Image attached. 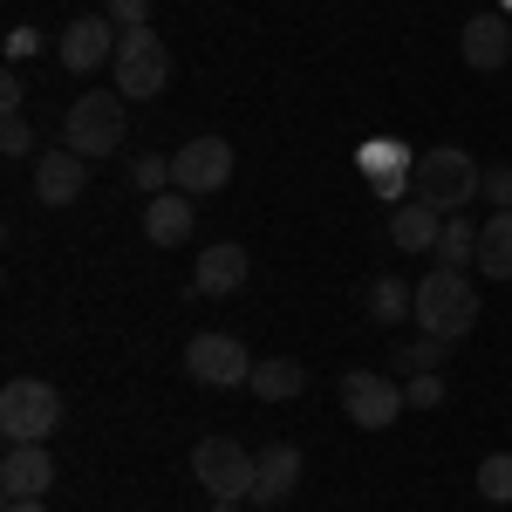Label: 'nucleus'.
<instances>
[{"instance_id":"obj_1","label":"nucleus","mask_w":512,"mask_h":512,"mask_svg":"<svg viewBox=\"0 0 512 512\" xmlns=\"http://www.w3.org/2000/svg\"><path fill=\"white\" fill-rule=\"evenodd\" d=\"M478 287L472 274H458V267H431V274L417 280V308H410V321L424 328V335H437V342H465L478 328Z\"/></svg>"},{"instance_id":"obj_2","label":"nucleus","mask_w":512,"mask_h":512,"mask_svg":"<svg viewBox=\"0 0 512 512\" xmlns=\"http://www.w3.org/2000/svg\"><path fill=\"white\" fill-rule=\"evenodd\" d=\"M478 192H485V171H478L472 151H458V144L417 151V185H410V198H424V205H437L451 219V212L478 205Z\"/></svg>"},{"instance_id":"obj_3","label":"nucleus","mask_w":512,"mask_h":512,"mask_svg":"<svg viewBox=\"0 0 512 512\" xmlns=\"http://www.w3.org/2000/svg\"><path fill=\"white\" fill-rule=\"evenodd\" d=\"M110 76H117V96H123V103H158L164 89H171V48H164L151 28H123Z\"/></svg>"},{"instance_id":"obj_4","label":"nucleus","mask_w":512,"mask_h":512,"mask_svg":"<svg viewBox=\"0 0 512 512\" xmlns=\"http://www.w3.org/2000/svg\"><path fill=\"white\" fill-rule=\"evenodd\" d=\"M123 130H130V110H123L117 89H89L69 103V117H62V144L82 151V158H110L123 144Z\"/></svg>"},{"instance_id":"obj_5","label":"nucleus","mask_w":512,"mask_h":512,"mask_svg":"<svg viewBox=\"0 0 512 512\" xmlns=\"http://www.w3.org/2000/svg\"><path fill=\"white\" fill-rule=\"evenodd\" d=\"M55 424H62V390H55V383L14 376V383L0 390V431H7V444H48Z\"/></svg>"},{"instance_id":"obj_6","label":"nucleus","mask_w":512,"mask_h":512,"mask_svg":"<svg viewBox=\"0 0 512 512\" xmlns=\"http://www.w3.org/2000/svg\"><path fill=\"white\" fill-rule=\"evenodd\" d=\"M253 472H260V458L233 437H198L192 444V478L212 499H253Z\"/></svg>"},{"instance_id":"obj_7","label":"nucleus","mask_w":512,"mask_h":512,"mask_svg":"<svg viewBox=\"0 0 512 512\" xmlns=\"http://www.w3.org/2000/svg\"><path fill=\"white\" fill-rule=\"evenodd\" d=\"M335 396H342L349 424H362V431H390L396 417L410 410V403H403V383H390L383 369H342Z\"/></svg>"},{"instance_id":"obj_8","label":"nucleus","mask_w":512,"mask_h":512,"mask_svg":"<svg viewBox=\"0 0 512 512\" xmlns=\"http://www.w3.org/2000/svg\"><path fill=\"white\" fill-rule=\"evenodd\" d=\"M355 164H362L369 192L383 198V205H403L410 185H417V151H410V144H396V137H369V144L355 151Z\"/></svg>"},{"instance_id":"obj_9","label":"nucleus","mask_w":512,"mask_h":512,"mask_svg":"<svg viewBox=\"0 0 512 512\" xmlns=\"http://www.w3.org/2000/svg\"><path fill=\"white\" fill-rule=\"evenodd\" d=\"M117 41H123V28L110 14H76V21L62 28V41H55V55H62V69L96 76L103 62H117Z\"/></svg>"},{"instance_id":"obj_10","label":"nucleus","mask_w":512,"mask_h":512,"mask_svg":"<svg viewBox=\"0 0 512 512\" xmlns=\"http://www.w3.org/2000/svg\"><path fill=\"white\" fill-rule=\"evenodd\" d=\"M233 178V144L226 137H192L185 151H171V185L192 198H212Z\"/></svg>"},{"instance_id":"obj_11","label":"nucleus","mask_w":512,"mask_h":512,"mask_svg":"<svg viewBox=\"0 0 512 512\" xmlns=\"http://www.w3.org/2000/svg\"><path fill=\"white\" fill-rule=\"evenodd\" d=\"M185 369H192L205 390H233V383L253 376V355H246L239 335H192L185 342Z\"/></svg>"},{"instance_id":"obj_12","label":"nucleus","mask_w":512,"mask_h":512,"mask_svg":"<svg viewBox=\"0 0 512 512\" xmlns=\"http://www.w3.org/2000/svg\"><path fill=\"white\" fill-rule=\"evenodd\" d=\"M458 55H465V69H478V76L506 69V62H512L506 14H499V7H492V14H472V21H465V35H458Z\"/></svg>"},{"instance_id":"obj_13","label":"nucleus","mask_w":512,"mask_h":512,"mask_svg":"<svg viewBox=\"0 0 512 512\" xmlns=\"http://www.w3.org/2000/svg\"><path fill=\"white\" fill-rule=\"evenodd\" d=\"M48 485H55L48 444H7V458H0V492H7V499H48Z\"/></svg>"},{"instance_id":"obj_14","label":"nucleus","mask_w":512,"mask_h":512,"mask_svg":"<svg viewBox=\"0 0 512 512\" xmlns=\"http://www.w3.org/2000/svg\"><path fill=\"white\" fill-rule=\"evenodd\" d=\"M82 185H89V158L82 151H41L35 158V198L41 205H76L82 198Z\"/></svg>"},{"instance_id":"obj_15","label":"nucleus","mask_w":512,"mask_h":512,"mask_svg":"<svg viewBox=\"0 0 512 512\" xmlns=\"http://www.w3.org/2000/svg\"><path fill=\"white\" fill-rule=\"evenodd\" d=\"M192 226H198V198L178 192V185L144 205V239H151V246H185V239H192Z\"/></svg>"},{"instance_id":"obj_16","label":"nucleus","mask_w":512,"mask_h":512,"mask_svg":"<svg viewBox=\"0 0 512 512\" xmlns=\"http://www.w3.org/2000/svg\"><path fill=\"white\" fill-rule=\"evenodd\" d=\"M192 287L198 294H239L246 287V246H233V239H219V246H205L198 253V267H192Z\"/></svg>"},{"instance_id":"obj_17","label":"nucleus","mask_w":512,"mask_h":512,"mask_svg":"<svg viewBox=\"0 0 512 512\" xmlns=\"http://www.w3.org/2000/svg\"><path fill=\"white\" fill-rule=\"evenodd\" d=\"M294 485H301V444H267L260 472H253V499L280 506V499H294Z\"/></svg>"},{"instance_id":"obj_18","label":"nucleus","mask_w":512,"mask_h":512,"mask_svg":"<svg viewBox=\"0 0 512 512\" xmlns=\"http://www.w3.org/2000/svg\"><path fill=\"white\" fill-rule=\"evenodd\" d=\"M437 233H444V212H437V205H424V198L390 205V239L403 253H437Z\"/></svg>"},{"instance_id":"obj_19","label":"nucleus","mask_w":512,"mask_h":512,"mask_svg":"<svg viewBox=\"0 0 512 512\" xmlns=\"http://www.w3.org/2000/svg\"><path fill=\"white\" fill-rule=\"evenodd\" d=\"M246 390L260 396V403H294V396L308 390V369H301L294 355H267V362H253Z\"/></svg>"},{"instance_id":"obj_20","label":"nucleus","mask_w":512,"mask_h":512,"mask_svg":"<svg viewBox=\"0 0 512 512\" xmlns=\"http://www.w3.org/2000/svg\"><path fill=\"white\" fill-rule=\"evenodd\" d=\"M362 308H369V321L390 328V321H403L410 308H417V287H410L403 274H376L369 287H362Z\"/></svg>"},{"instance_id":"obj_21","label":"nucleus","mask_w":512,"mask_h":512,"mask_svg":"<svg viewBox=\"0 0 512 512\" xmlns=\"http://www.w3.org/2000/svg\"><path fill=\"white\" fill-rule=\"evenodd\" d=\"M478 274L512 280V212H492V219L478 226Z\"/></svg>"},{"instance_id":"obj_22","label":"nucleus","mask_w":512,"mask_h":512,"mask_svg":"<svg viewBox=\"0 0 512 512\" xmlns=\"http://www.w3.org/2000/svg\"><path fill=\"white\" fill-rule=\"evenodd\" d=\"M431 260H437V267H458V274H465V267H478V226L465 219V212H451V219H444Z\"/></svg>"},{"instance_id":"obj_23","label":"nucleus","mask_w":512,"mask_h":512,"mask_svg":"<svg viewBox=\"0 0 512 512\" xmlns=\"http://www.w3.org/2000/svg\"><path fill=\"white\" fill-rule=\"evenodd\" d=\"M478 499H492V506H512V451H492V458H478Z\"/></svg>"},{"instance_id":"obj_24","label":"nucleus","mask_w":512,"mask_h":512,"mask_svg":"<svg viewBox=\"0 0 512 512\" xmlns=\"http://www.w3.org/2000/svg\"><path fill=\"white\" fill-rule=\"evenodd\" d=\"M444 355H451V342H437V335H417V342H403V349H396L390 362L417 376V369H444Z\"/></svg>"},{"instance_id":"obj_25","label":"nucleus","mask_w":512,"mask_h":512,"mask_svg":"<svg viewBox=\"0 0 512 512\" xmlns=\"http://www.w3.org/2000/svg\"><path fill=\"white\" fill-rule=\"evenodd\" d=\"M130 185H137L144 198L171 192V158H137V164H130Z\"/></svg>"},{"instance_id":"obj_26","label":"nucleus","mask_w":512,"mask_h":512,"mask_svg":"<svg viewBox=\"0 0 512 512\" xmlns=\"http://www.w3.org/2000/svg\"><path fill=\"white\" fill-rule=\"evenodd\" d=\"M403 403H410V410H437V403H444V376H437V369H417V376L403 383Z\"/></svg>"},{"instance_id":"obj_27","label":"nucleus","mask_w":512,"mask_h":512,"mask_svg":"<svg viewBox=\"0 0 512 512\" xmlns=\"http://www.w3.org/2000/svg\"><path fill=\"white\" fill-rule=\"evenodd\" d=\"M0 151H7V158H28V151H35V130H28V117H7V123H0Z\"/></svg>"},{"instance_id":"obj_28","label":"nucleus","mask_w":512,"mask_h":512,"mask_svg":"<svg viewBox=\"0 0 512 512\" xmlns=\"http://www.w3.org/2000/svg\"><path fill=\"white\" fill-rule=\"evenodd\" d=\"M485 205L512 212V164H492V171H485Z\"/></svg>"},{"instance_id":"obj_29","label":"nucleus","mask_w":512,"mask_h":512,"mask_svg":"<svg viewBox=\"0 0 512 512\" xmlns=\"http://www.w3.org/2000/svg\"><path fill=\"white\" fill-rule=\"evenodd\" d=\"M21 103H28V82H21V69L7 62V76H0V110H7V117H21Z\"/></svg>"},{"instance_id":"obj_30","label":"nucleus","mask_w":512,"mask_h":512,"mask_svg":"<svg viewBox=\"0 0 512 512\" xmlns=\"http://www.w3.org/2000/svg\"><path fill=\"white\" fill-rule=\"evenodd\" d=\"M110 21L117 28H151V0H110Z\"/></svg>"},{"instance_id":"obj_31","label":"nucleus","mask_w":512,"mask_h":512,"mask_svg":"<svg viewBox=\"0 0 512 512\" xmlns=\"http://www.w3.org/2000/svg\"><path fill=\"white\" fill-rule=\"evenodd\" d=\"M28 55H41V35H35V28H7V62L21 69Z\"/></svg>"},{"instance_id":"obj_32","label":"nucleus","mask_w":512,"mask_h":512,"mask_svg":"<svg viewBox=\"0 0 512 512\" xmlns=\"http://www.w3.org/2000/svg\"><path fill=\"white\" fill-rule=\"evenodd\" d=\"M7 512H48V499H7Z\"/></svg>"},{"instance_id":"obj_33","label":"nucleus","mask_w":512,"mask_h":512,"mask_svg":"<svg viewBox=\"0 0 512 512\" xmlns=\"http://www.w3.org/2000/svg\"><path fill=\"white\" fill-rule=\"evenodd\" d=\"M212 512H246V499H212Z\"/></svg>"},{"instance_id":"obj_34","label":"nucleus","mask_w":512,"mask_h":512,"mask_svg":"<svg viewBox=\"0 0 512 512\" xmlns=\"http://www.w3.org/2000/svg\"><path fill=\"white\" fill-rule=\"evenodd\" d=\"M499 14H512V0H499Z\"/></svg>"}]
</instances>
